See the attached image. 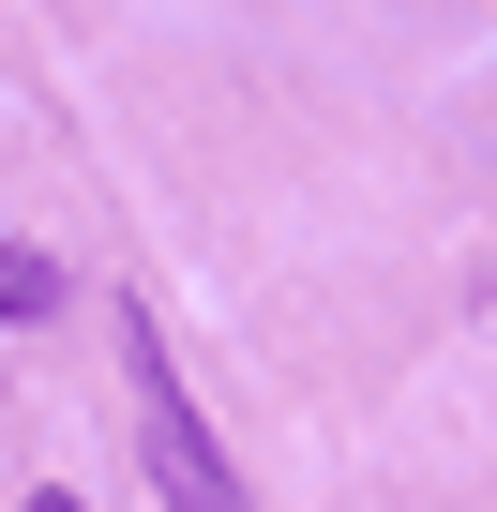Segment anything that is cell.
<instances>
[{"mask_svg": "<svg viewBox=\"0 0 497 512\" xmlns=\"http://www.w3.org/2000/svg\"><path fill=\"white\" fill-rule=\"evenodd\" d=\"M121 392H136V452H151L166 512H241V467L211 452V422H196V392H181V362H166V332H151V317L121 332Z\"/></svg>", "mask_w": 497, "mask_h": 512, "instance_id": "1", "label": "cell"}, {"mask_svg": "<svg viewBox=\"0 0 497 512\" xmlns=\"http://www.w3.org/2000/svg\"><path fill=\"white\" fill-rule=\"evenodd\" d=\"M46 302H61V272H46L31 241H0V317H46Z\"/></svg>", "mask_w": 497, "mask_h": 512, "instance_id": "2", "label": "cell"}, {"mask_svg": "<svg viewBox=\"0 0 497 512\" xmlns=\"http://www.w3.org/2000/svg\"><path fill=\"white\" fill-rule=\"evenodd\" d=\"M31 512H91V497H61V482H46V497H31Z\"/></svg>", "mask_w": 497, "mask_h": 512, "instance_id": "3", "label": "cell"}]
</instances>
